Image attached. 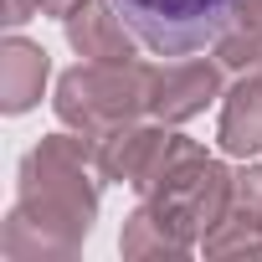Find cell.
I'll return each mask as SVG.
<instances>
[{
  "label": "cell",
  "mask_w": 262,
  "mask_h": 262,
  "mask_svg": "<svg viewBox=\"0 0 262 262\" xmlns=\"http://www.w3.org/2000/svg\"><path fill=\"white\" fill-rule=\"evenodd\" d=\"M113 16L160 57H195L226 36L242 0H108Z\"/></svg>",
  "instance_id": "6da1fadb"
}]
</instances>
